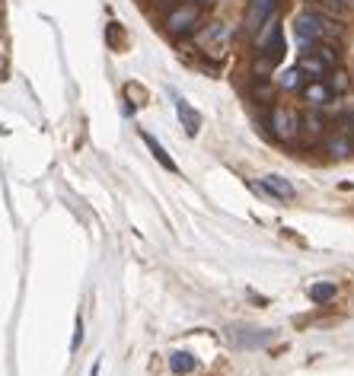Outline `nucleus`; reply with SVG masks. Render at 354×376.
I'll return each instance as SVG.
<instances>
[{"mask_svg": "<svg viewBox=\"0 0 354 376\" xmlns=\"http://www.w3.org/2000/svg\"><path fill=\"white\" fill-rule=\"evenodd\" d=\"M230 35H233V29L227 23H214L211 29L201 32V42H227Z\"/></svg>", "mask_w": 354, "mask_h": 376, "instance_id": "nucleus-13", "label": "nucleus"}, {"mask_svg": "<svg viewBox=\"0 0 354 376\" xmlns=\"http://www.w3.org/2000/svg\"><path fill=\"white\" fill-rule=\"evenodd\" d=\"M176 112H179V121H182V127H185L188 134H198L201 118H198V112H192V106H188L182 96H176Z\"/></svg>", "mask_w": 354, "mask_h": 376, "instance_id": "nucleus-7", "label": "nucleus"}, {"mask_svg": "<svg viewBox=\"0 0 354 376\" xmlns=\"http://www.w3.org/2000/svg\"><path fill=\"white\" fill-rule=\"evenodd\" d=\"M303 86H307V74L300 67H290L287 74H281V89L294 93V89H303Z\"/></svg>", "mask_w": 354, "mask_h": 376, "instance_id": "nucleus-12", "label": "nucleus"}, {"mask_svg": "<svg viewBox=\"0 0 354 376\" xmlns=\"http://www.w3.org/2000/svg\"><path fill=\"white\" fill-rule=\"evenodd\" d=\"M303 99H307L313 108H322V106H329V102L335 99V93L329 89V83L313 80V83H307V86H303Z\"/></svg>", "mask_w": 354, "mask_h": 376, "instance_id": "nucleus-5", "label": "nucleus"}, {"mask_svg": "<svg viewBox=\"0 0 354 376\" xmlns=\"http://www.w3.org/2000/svg\"><path fill=\"white\" fill-rule=\"evenodd\" d=\"M341 35V25L335 19H329L326 13H316V10H303L297 16V38H300L303 48L316 42H332V38Z\"/></svg>", "mask_w": 354, "mask_h": 376, "instance_id": "nucleus-1", "label": "nucleus"}, {"mask_svg": "<svg viewBox=\"0 0 354 376\" xmlns=\"http://www.w3.org/2000/svg\"><path fill=\"white\" fill-rule=\"evenodd\" d=\"M141 137H144V144H147V147H150V153H154V156H156V163H160V166H166V169H169V172H176V163H173V159H169V156H166V150H163V147H160V144H156V137H154V134H147V131H141Z\"/></svg>", "mask_w": 354, "mask_h": 376, "instance_id": "nucleus-11", "label": "nucleus"}, {"mask_svg": "<svg viewBox=\"0 0 354 376\" xmlns=\"http://www.w3.org/2000/svg\"><path fill=\"white\" fill-rule=\"evenodd\" d=\"M195 4H201V6H205V4H211V0H195Z\"/></svg>", "mask_w": 354, "mask_h": 376, "instance_id": "nucleus-18", "label": "nucleus"}, {"mask_svg": "<svg viewBox=\"0 0 354 376\" xmlns=\"http://www.w3.org/2000/svg\"><path fill=\"white\" fill-rule=\"evenodd\" d=\"M300 127H307L309 134H322V131H326V118H322L319 112H309V115H303V118H300Z\"/></svg>", "mask_w": 354, "mask_h": 376, "instance_id": "nucleus-14", "label": "nucleus"}, {"mask_svg": "<svg viewBox=\"0 0 354 376\" xmlns=\"http://www.w3.org/2000/svg\"><path fill=\"white\" fill-rule=\"evenodd\" d=\"M309 297H313L316 303H329V300L335 297V284H313L309 287Z\"/></svg>", "mask_w": 354, "mask_h": 376, "instance_id": "nucleus-16", "label": "nucleus"}, {"mask_svg": "<svg viewBox=\"0 0 354 376\" xmlns=\"http://www.w3.org/2000/svg\"><path fill=\"white\" fill-rule=\"evenodd\" d=\"M195 367H198V363H195V357L185 354V351H173V354H169V370H173V373L185 376V373H192Z\"/></svg>", "mask_w": 354, "mask_h": 376, "instance_id": "nucleus-9", "label": "nucleus"}, {"mask_svg": "<svg viewBox=\"0 0 354 376\" xmlns=\"http://www.w3.org/2000/svg\"><path fill=\"white\" fill-rule=\"evenodd\" d=\"M80 341H84V322H77V331H74V351L80 348Z\"/></svg>", "mask_w": 354, "mask_h": 376, "instance_id": "nucleus-17", "label": "nucleus"}, {"mask_svg": "<svg viewBox=\"0 0 354 376\" xmlns=\"http://www.w3.org/2000/svg\"><path fill=\"white\" fill-rule=\"evenodd\" d=\"M271 134H275L281 144H290V140L300 134V115L290 112L287 106H275L271 108Z\"/></svg>", "mask_w": 354, "mask_h": 376, "instance_id": "nucleus-3", "label": "nucleus"}, {"mask_svg": "<svg viewBox=\"0 0 354 376\" xmlns=\"http://www.w3.org/2000/svg\"><path fill=\"white\" fill-rule=\"evenodd\" d=\"M252 96H256V102L271 99V80L268 76H256V83H252Z\"/></svg>", "mask_w": 354, "mask_h": 376, "instance_id": "nucleus-15", "label": "nucleus"}, {"mask_svg": "<svg viewBox=\"0 0 354 376\" xmlns=\"http://www.w3.org/2000/svg\"><path fill=\"white\" fill-rule=\"evenodd\" d=\"M326 150L332 153L335 159H345V156H351V137H348V134H335V137H329Z\"/></svg>", "mask_w": 354, "mask_h": 376, "instance_id": "nucleus-10", "label": "nucleus"}, {"mask_svg": "<svg viewBox=\"0 0 354 376\" xmlns=\"http://www.w3.org/2000/svg\"><path fill=\"white\" fill-rule=\"evenodd\" d=\"M297 67H300L303 74H313V76H319V80H322V76H326V70H329V64L322 61L319 55H313V51H303L300 61H297Z\"/></svg>", "mask_w": 354, "mask_h": 376, "instance_id": "nucleus-8", "label": "nucleus"}, {"mask_svg": "<svg viewBox=\"0 0 354 376\" xmlns=\"http://www.w3.org/2000/svg\"><path fill=\"white\" fill-rule=\"evenodd\" d=\"M278 13V0H249V13H246V29L258 32L262 25H268Z\"/></svg>", "mask_w": 354, "mask_h": 376, "instance_id": "nucleus-4", "label": "nucleus"}, {"mask_svg": "<svg viewBox=\"0 0 354 376\" xmlns=\"http://www.w3.org/2000/svg\"><path fill=\"white\" fill-rule=\"evenodd\" d=\"M166 29L173 32V35H188V32H195L201 25V4H179L173 6V10L166 13Z\"/></svg>", "mask_w": 354, "mask_h": 376, "instance_id": "nucleus-2", "label": "nucleus"}, {"mask_svg": "<svg viewBox=\"0 0 354 376\" xmlns=\"http://www.w3.org/2000/svg\"><path fill=\"white\" fill-rule=\"evenodd\" d=\"M262 188L268 191L271 198H281V201H290V198L297 195V188H294V185H290L284 176H265V178H262Z\"/></svg>", "mask_w": 354, "mask_h": 376, "instance_id": "nucleus-6", "label": "nucleus"}]
</instances>
